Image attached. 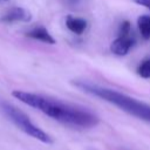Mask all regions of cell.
Wrapping results in <instances>:
<instances>
[{
    "label": "cell",
    "instance_id": "obj_1",
    "mask_svg": "<svg viewBox=\"0 0 150 150\" xmlns=\"http://www.w3.org/2000/svg\"><path fill=\"white\" fill-rule=\"evenodd\" d=\"M12 95L22 103L38 109L50 118L71 128L90 129L96 127L100 122V118L95 112L77 104L23 90H14L12 91Z\"/></svg>",
    "mask_w": 150,
    "mask_h": 150
},
{
    "label": "cell",
    "instance_id": "obj_2",
    "mask_svg": "<svg viewBox=\"0 0 150 150\" xmlns=\"http://www.w3.org/2000/svg\"><path fill=\"white\" fill-rule=\"evenodd\" d=\"M73 84L87 94H90L103 101L109 102L110 104L120 108L121 110L125 111L131 116L150 122V104L145 102H142L132 96H129L115 89H110L86 81H74Z\"/></svg>",
    "mask_w": 150,
    "mask_h": 150
},
{
    "label": "cell",
    "instance_id": "obj_3",
    "mask_svg": "<svg viewBox=\"0 0 150 150\" xmlns=\"http://www.w3.org/2000/svg\"><path fill=\"white\" fill-rule=\"evenodd\" d=\"M0 109L12 123H14L20 130H22L28 136H30L42 143H46V144L53 143V138L47 132H45L42 129H40L38 125H35L30 121L28 115H26L22 110H20L15 105H13L8 102H0Z\"/></svg>",
    "mask_w": 150,
    "mask_h": 150
},
{
    "label": "cell",
    "instance_id": "obj_4",
    "mask_svg": "<svg viewBox=\"0 0 150 150\" xmlns=\"http://www.w3.org/2000/svg\"><path fill=\"white\" fill-rule=\"evenodd\" d=\"M135 45L134 36L130 35H118L110 45V50L117 56H124Z\"/></svg>",
    "mask_w": 150,
    "mask_h": 150
},
{
    "label": "cell",
    "instance_id": "obj_5",
    "mask_svg": "<svg viewBox=\"0 0 150 150\" xmlns=\"http://www.w3.org/2000/svg\"><path fill=\"white\" fill-rule=\"evenodd\" d=\"M32 19L30 13L22 7L9 8L0 16V22L5 23H15V22H27Z\"/></svg>",
    "mask_w": 150,
    "mask_h": 150
},
{
    "label": "cell",
    "instance_id": "obj_6",
    "mask_svg": "<svg viewBox=\"0 0 150 150\" xmlns=\"http://www.w3.org/2000/svg\"><path fill=\"white\" fill-rule=\"evenodd\" d=\"M26 36H28L30 39H34V40H38V41H41V42L47 43V45H55V42H56L55 39L53 38V35L43 26L33 27L32 29L26 32Z\"/></svg>",
    "mask_w": 150,
    "mask_h": 150
},
{
    "label": "cell",
    "instance_id": "obj_7",
    "mask_svg": "<svg viewBox=\"0 0 150 150\" xmlns=\"http://www.w3.org/2000/svg\"><path fill=\"white\" fill-rule=\"evenodd\" d=\"M66 26L74 34L81 35L87 29V21L83 18H77V16L68 15V16H66Z\"/></svg>",
    "mask_w": 150,
    "mask_h": 150
},
{
    "label": "cell",
    "instance_id": "obj_8",
    "mask_svg": "<svg viewBox=\"0 0 150 150\" xmlns=\"http://www.w3.org/2000/svg\"><path fill=\"white\" fill-rule=\"evenodd\" d=\"M137 27L143 39H150V15H141L137 19Z\"/></svg>",
    "mask_w": 150,
    "mask_h": 150
},
{
    "label": "cell",
    "instance_id": "obj_9",
    "mask_svg": "<svg viewBox=\"0 0 150 150\" xmlns=\"http://www.w3.org/2000/svg\"><path fill=\"white\" fill-rule=\"evenodd\" d=\"M137 74L143 79H150V59L144 60L137 68Z\"/></svg>",
    "mask_w": 150,
    "mask_h": 150
},
{
    "label": "cell",
    "instance_id": "obj_10",
    "mask_svg": "<svg viewBox=\"0 0 150 150\" xmlns=\"http://www.w3.org/2000/svg\"><path fill=\"white\" fill-rule=\"evenodd\" d=\"M131 32V25L129 21H123L118 29V35H130Z\"/></svg>",
    "mask_w": 150,
    "mask_h": 150
},
{
    "label": "cell",
    "instance_id": "obj_11",
    "mask_svg": "<svg viewBox=\"0 0 150 150\" xmlns=\"http://www.w3.org/2000/svg\"><path fill=\"white\" fill-rule=\"evenodd\" d=\"M134 2H136L137 5H141L143 7H146L150 11V0H132Z\"/></svg>",
    "mask_w": 150,
    "mask_h": 150
}]
</instances>
